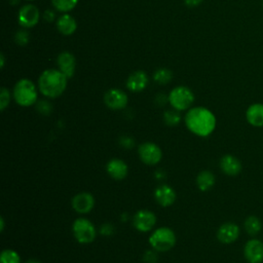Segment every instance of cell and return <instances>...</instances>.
<instances>
[{
    "label": "cell",
    "mask_w": 263,
    "mask_h": 263,
    "mask_svg": "<svg viewBox=\"0 0 263 263\" xmlns=\"http://www.w3.org/2000/svg\"><path fill=\"white\" fill-rule=\"evenodd\" d=\"M185 124L192 134L208 137L216 127V117L212 111L204 107H194L186 113Z\"/></svg>",
    "instance_id": "1"
},
{
    "label": "cell",
    "mask_w": 263,
    "mask_h": 263,
    "mask_svg": "<svg viewBox=\"0 0 263 263\" xmlns=\"http://www.w3.org/2000/svg\"><path fill=\"white\" fill-rule=\"evenodd\" d=\"M68 78L59 69H47L38 78V89L46 98L60 97L67 87Z\"/></svg>",
    "instance_id": "2"
},
{
    "label": "cell",
    "mask_w": 263,
    "mask_h": 263,
    "mask_svg": "<svg viewBox=\"0 0 263 263\" xmlns=\"http://www.w3.org/2000/svg\"><path fill=\"white\" fill-rule=\"evenodd\" d=\"M12 96L17 105L30 107L36 103L38 93L35 84L30 79L23 78L15 83Z\"/></svg>",
    "instance_id": "3"
},
{
    "label": "cell",
    "mask_w": 263,
    "mask_h": 263,
    "mask_svg": "<svg viewBox=\"0 0 263 263\" xmlns=\"http://www.w3.org/2000/svg\"><path fill=\"white\" fill-rule=\"evenodd\" d=\"M176 234L168 227H159L149 236V243L156 252H167L176 245Z\"/></svg>",
    "instance_id": "4"
},
{
    "label": "cell",
    "mask_w": 263,
    "mask_h": 263,
    "mask_svg": "<svg viewBox=\"0 0 263 263\" xmlns=\"http://www.w3.org/2000/svg\"><path fill=\"white\" fill-rule=\"evenodd\" d=\"M168 103L170 105L178 110L184 111L189 109L194 102V93L187 86H176L168 93Z\"/></svg>",
    "instance_id": "5"
},
{
    "label": "cell",
    "mask_w": 263,
    "mask_h": 263,
    "mask_svg": "<svg viewBox=\"0 0 263 263\" xmlns=\"http://www.w3.org/2000/svg\"><path fill=\"white\" fill-rule=\"evenodd\" d=\"M72 232L75 239L82 245L92 242L97 236L95 225L86 218H77L72 224Z\"/></svg>",
    "instance_id": "6"
},
{
    "label": "cell",
    "mask_w": 263,
    "mask_h": 263,
    "mask_svg": "<svg viewBox=\"0 0 263 263\" xmlns=\"http://www.w3.org/2000/svg\"><path fill=\"white\" fill-rule=\"evenodd\" d=\"M138 154L142 162L148 165H155L162 158L161 149L153 142L142 143L138 148Z\"/></svg>",
    "instance_id": "7"
},
{
    "label": "cell",
    "mask_w": 263,
    "mask_h": 263,
    "mask_svg": "<svg viewBox=\"0 0 263 263\" xmlns=\"http://www.w3.org/2000/svg\"><path fill=\"white\" fill-rule=\"evenodd\" d=\"M127 102L126 93L119 88H111L104 95V103L111 110H122L126 107Z\"/></svg>",
    "instance_id": "8"
},
{
    "label": "cell",
    "mask_w": 263,
    "mask_h": 263,
    "mask_svg": "<svg viewBox=\"0 0 263 263\" xmlns=\"http://www.w3.org/2000/svg\"><path fill=\"white\" fill-rule=\"evenodd\" d=\"M156 224V216L148 210H140L133 217L134 227L141 232L150 231Z\"/></svg>",
    "instance_id": "9"
},
{
    "label": "cell",
    "mask_w": 263,
    "mask_h": 263,
    "mask_svg": "<svg viewBox=\"0 0 263 263\" xmlns=\"http://www.w3.org/2000/svg\"><path fill=\"white\" fill-rule=\"evenodd\" d=\"M40 18L39 9L33 4L24 5L17 15L18 24L24 28H32L35 27Z\"/></svg>",
    "instance_id": "10"
},
{
    "label": "cell",
    "mask_w": 263,
    "mask_h": 263,
    "mask_svg": "<svg viewBox=\"0 0 263 263\" xmlns=\"http://www.w3.org/2000/svg\"><path fill=\"white\" fill-rule=\"evenodd\" d=\"M71 205L75 212L79 214H87L93 209L95 198L88 192H79L73 196Z\"/></svg>",
    "instance_id": "11"
},
{
    "label": "cell",
    "mask_w": 263,
    "mask_h": 263,
    "mask_svg": "<svg viewBox=\"0 0 263 263\" xmlns=\"http://www.w3.org/2000/svg\"><path fill=\"white\" fill-rule=\"evenodd\" d=\"M243 254L249 263H261L263 261V242L259 239L249 240L245 246Z\"/></svg>",
    "instance_id": "12"
},
{
    "label": "cell",
    "mask_w": 263,
    "mask_h": 263,
    "mask_svg": "<svg viewBox=\"0 0 263 263\" xmlns=\"http://www.w3.org/2000/svg\"><path fill=\"white\" fill-rule=\"evenodd\" d=\"M239 235V228L234 223H224L222 224L217 231V238L222 243H232L237 239Z\"/></svg>",
    "instance_id": "13"
},
{
    "label": "cell",
    "mask_w": 263,
    "mask_h": 263,
    "mask_svg": "<svg viewBox=\"0 0 263 263\" xmlns=\"http://www.w3.org/2000/svg\"><path fill=\"white\" fill-rule=\"evenodd\" d=\"M149 79L145 71L138 70L132 73L126 80V87L133 92H140L146 88Z\"/></svg>",
    "instance_id": "14"
},
{
    "label": "cell",
    "mask_w": 263,
    "mask_h": 263,
    "mask_svg": "<svg viewBox=\"0 0 263 263\" xmlns=\"http://www.w3.org/2000/svg\"><path fill=\"white\" fill-rule=\"evenodd\" d=\"M176 197H177V195H176L175 190L166 184L159 185L154 190V198H155L156 202L161 206L172 205L175 202Z\"/></svg>",
    "instance_id": "15"
},
{
    "label": "cell",
    "mask_w": 263,
    "mask_h": 263,
    "mask_svg": "<svg viewBox=\"0 0 263 263\" xmlns=\"http://www.w3.org/2000/svg\"><path fill=\"white\" fill-rule=\"evenodd\" d=\"M57 63L59 66V70L69 79L73 77L75 72L76 61L75 57L69 51H63L58 55Z\"/></svg>",
    "instance_id": "16"
},
{
    "label": "cell",
    "mask_w": 263,
    "mask_h": 263,
    "mask_svg": "<svg viewBox=\"0 0 263 263\" xmlns=\"http://www.w3.org/2000/svg\"><path fill=\"white\" fill-rule=\"evenodd\" d=\"M106 171L108 175L114 180H123L128 173L126 163L119 158H112L106 164Z\"/></svg>",
    "instance_id": "17"
},
{
    "label": "cell",
    "mask_w": 263,
    "mask_h": 263,
    "mask_svg": "<svg viewBox=\"0 0 263 263\" xmlns=\"http://www.w3.org/2000/svg\"><path fill=\"white\" fill-rule=\"evenodd\" d=\"M220 167L227 176H236L242 168L238 158L230 154H226L220 159Z\"/></svg>",
    "instance_id": "18"
},
{
    "label": "cell",
    "mask_w": 263,
    "mask_h": 263,
    "mask_svg": "<svg viewBox=\"0 0 263 263\" xmlns=\"http://www.w3.org/2000/svg\"><path fill=\"white\" fill-rule=\"evenodd\" d=\"M57 29L61 34L65 36H69L76 31L77 23L72 15L68 13H64L61 16H59V18L57 20Z\"/></svg>",
    "instance_id": "19"
},
{
    "label": "cell",
    "mask_w": 263,
    "mask_h": 263,
    "mask_svg": "<svg viewBox=\"0 0 263 263\" xmlns=\"http://www.w3.org/2000/svg\"><path fill=\"white\" fill-rule=\"evenodd\" d=\"M246 117L251 125L263 126V104L256 103L251 105L246 112Z\"/></svg>",
    "instance_id": "20"
},
{
    "label": "cell",
    "mask_w": 263,
    "mask_h": 263,
    "mask_svg": "<svg viewBox=\"0 0 263 263\" xmlns=\"http://www.w3.org/2000/svg\"><path fill=\"white\" fill-rule=\"evenodd\" d=\"M215 176L210 171H202L196 177V185L200 191L210 190L215 184Z\"/></svg>",
    "instance_id": "21"
},
{
    "label": "cell",
    "mask_w": 263,
    "mask_h": 263,
    "mask_svg": "<svg viewBox=\"0 0 263 263\" xmlns=\"http://www.w3.org/2000/svg\"><path fill=\"white\" fill-rule=\"evenodd\" d=\"M51 3L58 11L67 13L75 8L78 0H51Z\"/></svg>",
    "instance_id": "22"
},
{
    "label": "cell",
    "mask_w": 263,
    "mask_h": 263,
    "mask_svg": "<svg viewBox=\"0 0 263 263\" xmlns=\"http://www.w3.org/2000/svg\"><path fill=\"white\" fill-rule=\"evenodd\" d=\"M245 229L250 235H256L261 230V222L256 216H249L245 221Z\"/></svg>",
    "instance_id": "23"
},
{
    "label": "cell",
    "mask_w": 263,
    "mask_h": 263,
    "mask_svg": "<svg viewBox=\"0 0 263 263\" xmlns=\"http://www.w3.org/2000/svg\"><path fill=\"white\" fill-rule=\"evenodd\" d=\"M173 78V73L166 68H160L153 73V79L158 84H167Z\"/></svg>",
    "instance_id": "24"
},
{
    "label": "cell",
    "mask_w": 263,
    "mask_h": 263,
    "mask_svg": "<svg viewBox=\"0 0 263 263\" xmlns=\"http://www.w3.org/2000/svg\"><path fill=\"white\" fill-rule=\"evenodd\" d=\"M163 121L168 126H176L181 121V115L178 110H166L163 113Z\"/></svg>",
    "instance_id": "25"
},
{
    "label": "cell",
    "mask_w": 263,
    "mask_h": 263,
    "mask_svg": "<svg viewBox=\"0 0 263 263\" xmlns=\"http://www.w3.org/2000/svg\"><path fill=\"white\" fill-rule=\"evenodd\" d=\"M0 263H21V258L15 251L6 249L1 252Z\"/></svg>",
    "instance_id": "26"
},
{
    "label": "cell",
    "mask_w": 263,
    "mask_h": 263,
    "mask_svg": "<svg viewBox=\"0 0 263 263\" xmlns=\"http://www.w3.org/2000/svg\"><path fill=\"white\" fill-rule=\"evenodd\" d=\"M10 102V92L7 88L2 87L0 90V110L4 111L5 108L9 105Z\"/></svg>",
    "instance_id": "27"
},
{
    "label": "cell",
    "mask_w": 263,
    "mask_h": 263,
    "mask_svg": "<svg viewBox=\"0 0 263 263\" xmlns=\"http://www.w3.org/2000/svg\"><path fill=\"white\" fill-rule=\"evenodd\" d=\"M14 40L18 45H26L30 40V34L28 31L21 30L15 33Z\"/></svg>",
    "instance_id": "28"
},
{
    "label": "cell",
    "mask_w": 263,
    "mask_h": 263,
    "mask_svg": "<svg viewBox=\"0 0 263 263\" xmlns=\"http://www.w3.org/2000/svg\"><path fill=\"white\" fill-rule=\"evenodd\" d=\"M36 109L38 110L39 113H41V114H43V115H48V114H50L51 111H52V106H51V104H50L49 102L43 100V101H39V102L37 103Z\"/></svg>",
    "instance_id": "29"
},
{
    "label": "cell",
    "mask_w": 263,
    "mask_h": 263,
    "mask_svg": "<svg viewBox=\"0 0 263 263\" xmlns=\"http://www.w3.org/2000/svg\"><path fill=\"white\" fill-rule=\"evenodd\" d=\"M143 260L145 263H156L157 262V254L155 250H149L146 251L144 256H143Z\"/></svg>",
    "instance_id": "30"
},
{
    "label": "cell",
    "mask_w": 263,
    "mask_h": 263,
    "mask_svg": "<svg viewBox=\"0 0 263 263\" xmlns=\"http://www.w3.org/2000/svg\"><path fill=\"white\" fill-rule=\"evenodd\" d=\"M114 232V226L111 223H105L100 228V233L104 236H110Z\"/></svg>",
    "instance_id": "31"
},
{
    "label": "cell",
    "mask_w": 263,
    "mask_h": 263,
    "mask_svg": "<svg viewBox=\"0 0 263 263\" xmlns=\"http://www.w3.org/2000/svg\"><path fill=\"white\" fill-rule=\"evenodd\" d=\"M119 144H120V146L128 149V148H133L134 147L135 141H134L133 138H130L128 136H122L119 139Z\"/></svg>",
    "instance_id": "32"
},
{
    "label": "cell",
    "mask_w": 263,
    "mask_h": 263,
    "mask_svg": "<svg viewBox=\"0 0 263 263\" xmlns=\"http://www.w3.org/2000/svg\"><path fill=\"white\" fill-rule=\"evenodd\" d=\"M43 18H44L46 22L51 23V22L55 18V13H54V11L51 10V9H46V10L44 11V13H43Z\"/></svg>",
    "instance_id": "33"
},
{
    "label": "cell",
    "mask_w": 263,
    "mask_h": 263,
    "mask_svg": "<svg viewBox=\"0 0 263 263\" xmlns=\"http://www.w3.org/2000/svg\"><path fill=\"white\" fill-rule=\"evenodd\" d=\"M155 99H156V103L158 105H163V104H165L166 101H168V97H165L163 93H158Z\"/></svg>",
    "instance_id": "34"
},
{
    "label": "cell",
    "mask_w": 263,
    "mask_h": 263,
    "mask_svg": "<svg viewBox=\"0 0 263 263\" xmlns=\"http://www.w3.org/2000/svg\"><path fill=\"white\" fill-rule=\"evenodd\" d=\"M185 1V4L188 6V7H195V6H198L202 0H184Z\"/></svg>",
    "instance_id": "35"
},
{
    "label": "cell",
    "mask_w": 263,
    "mask_h": 263,
    "mask_svg": "<svg viewBox=\"0 0 263 263\" xmlns=\"http://www.w3.org/2000/svg\"><path fill=\"white\" fill-rule=\"evenodd\" d=\"M0 61H1V64H0V68L3 69L4 68V65H5V58H4V54L1 53L0 54Z\"/></svg>",
    "instance_id": "36"
},
{
    "label": "cell",
    "mask_w": 263,
    "mask_h": 263,
    "mask_svg": "<svg viewBox=\"0 0 263 263\" xmlns=\"http://www.w3.org/2000/svg\"><path fill=\"white\" fill-rule=\"evenodd\" d=\"M4 227H5L4 218H3V217H1V218H0V231H1V232L4 230Z\"/></svg>",
    "instance_id": "37"
},
{
    "label": "cell",
    "mask_w": 263,
    "mask_h": 263,
    "mask_svg": "<svg viewBox=\"0 0 263 263\" xmlns=\"http://www.w3.org/2000/svg\"><path fill=\"white\" fill-rule=\"evenodd\" d=\"M26 263H40V262L37 261V260H34V259H30V260H28Z\"/></svg>",
    "instance_id": "38"
},
{
    "label": "cell",
    "mask_w": 263,
    "mask_h": 263,
    "mask_svg": "<svg viewBox=\"0 0 263 263\" xmlns=\"http://www.w3.org/2000/svg\"><path fill=\"white\" fill-rule=\"evenodd\" d=\"M27 1H33V0H27Z\"/></svg>",
    "instance_id": "39"
}]
</instances>
